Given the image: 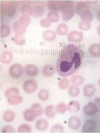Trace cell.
<instances>
[{
	"label": "cell",
	"instance_id": "obj_1",
	"mask_svg": "<svg viewBox=\"0 0 100 133\" xmlns=\"http://www.w3.org/2000/svg\"><path fill=\"white\" fill-rule=\"evenodd\" d=\"M82 52L73 44H68L62 49L57 60V71L61 76L71 75L80 68L81 64Z\"/></svg>",
	"mask_w": 100,
	"mask_h": 133
},
{
	"label": "cell",
	"instance_id": "obj_2",
	"mask_svg": "<svg viewBox=\"0 0 100 133\" xmlns=\"http://www.w3.org/2000/svg\"><path fill=\"white\" fill-rule=\"evenodd\" d=\"M22 88L23 90L26 94H33L38 89L37 83L35 80L29 78L24 81Z\"/></svg>",
	"mask_w": 100,
	"mask_h": 133
},
{
	"label": "cell",
	"instance_id": "obj_3",
	"mask_svg": "<svg viewBox=\"0 0 100 133\" xmlns=\"http://www.w3.org/2000/svg\"><path fill=\"white\" fill-rule=\"evenodd\" d=\"M23 72L22 66L20 64L16 63L11 65L9 67V72L12 78L17 79L21 77Z\"/></svg>",
	"mask_w": 100,
	"mask_h": 133
},
{
	"label": "cell",
	"instance_id": "obj_4",
	"mask_svg": "<svg viewBox=\"0 0 100 133\" xmlns=\"http://www.w3.org/2000/svg\"><path fill=\"white\" fill-rule=\"evenodd\" d=\"M40 116L37 111L31 107L30 108L25 110L23 113L24 119L28 122H34Z\"/></svg>",
	"mask_w": 100,
	"mask_h": 133
},
{
	"label": "cell",
	"instance_id": "obj_5",
	"mask_svg": "<svg viewBox=\"0 0 100 133\" xmlns=\"http://www.w3.org/2000/svg\"><path fill=\"white\" fill-rule=\"evenodd\" d=\"M97 128V124L95 121L89 119L84 123L83 126L82 132L85 133L96 132Z\"/></svg>",
	"mask_w": 100,
	"mask_h": 133
},
{
	"label": "cell",
	"instance_id": "obj_6",
	"mask_svg": "<svg viewBox=\"0 0 100 133\" xmlns=\"http://www.w3.org/2000/svg\"><path fill=\"white\" fill-rule=\"evenodd\" d=\"M83 112L86 116H93L98 113V109L94 103L90 102L84 106Z\"/></svg>",
	"mask_w": 100,
	"mask_h": 133
},
{
	"label": "cell",
	"instance_id": "obj_7",
	"mask_svg": "<svg viewBox=\"0 0 100 133\" xmlns=\"http://www.w3.org/2000/svg\"><path fill=\"white\" fill-rule=\"evenodd\" d=\"M24 71L26 75L29 77H34L38 75L39 72L38 68L32 64L26 65Z\"/></svg>",
	"mask_w": 100,
	"mask_h": 133
},
{
	"label": "cell",
	"instance_id": "obj_8",
	"mask_svg": "<svg viewBox=\"0 0 100 133\" xmlns=\"http://www.w3.org/2000/svg\"><path fill=\"white\" fill-rule=\"evenodd\" d=\"M56 72V69L55 66L51 64H48L43 66L41 72L44 77L50 78L54 75Z\"/></svg>",
	"mask_w": 100,
	"mask_h": 133
},
{
	"label": "cell",
	"instance_id": "obj_9",
	"mask_svg": "<svg viewBox=\"0 0 100 133\" xmlns=\"http://www.w3.org/2000/svg\"><path fill=\"white\" fill-rule=\"evenodd\" d=\"M48 122L44 118H39L35 123L36 129L39 131H45L48 128Z\"/></svg>",
	"mask_w": 100,
	"mask_h": 133
},
{
	"label": "cell",
	"instance_id": "obj_10",
	"mask_svg": "<svg viewBox=\"0 0 100 133\" xmlns=\"http://www.w3.org/2000/svg\"><path fill=\"white\" fill-rule=\"evenodd\" d=\"M80 125V122L78 118L75 117H71L68 120V126L72 130L78 129Z\"/></svg>",
	"mask_w": 100,
	"mask_h": 133
},
{
	"label": "cell",
	"instance_id": "obj_11",
	"mask_svg": "<svg viewBox=\"0 0 100 133\" xmlns=\"http://www.w3.org/2000/svg\"><path fill=\"white\" fill-rule=\"evenodd\" d=\"M96 92V87L92 84H86L83 88V94L85 96H92Z\"/></svg>",
	"mask_w": 100,
	"mask_h": 133
},
{
	"label": "cell",
	"instance_id": "obj_12",
	"mask_svg": "<svg viewBox=\"0 0 100 133\" xmlns=\"http://www.w3.org/2000/svg\"><path fill=\"white\" fill-rule=\"evenodd\" d=\"M15 117V115L14 112L11 110L6 111L3 114L4 120L8 123H11L13 122Z\"/></svg>",
	"mask_w": 100,
	"mask_h": 133
},
{
	"label": "cell",
	"instance_id": "obj_13",
	"mask_svg": "<svg viewBox=\"0 0 100 133\" xmlns=\"http://www.w3.org/2000/svg\"><path fill=\"white\" fill-rule=\"evenodd\" d=\"M80 108V105L79 103L75 101H72L69 103L68 109L72 113H75L78 112Z\"/></svg>",
	"mask_w": 100,
	"mask_h": 133
},
{
	"label": "cell",
	"instance_id": "obj_14",
	"mask_svg": "<svg viewBox=\"0 0 100 133\" xmlns=\"http://www.w3.org/2000/svg\"><path fill=\"white\" fill-rule=\"evenodd\" d=\"M45 114L49 118H53L56 115V110L53 106L50 105L46 107L45 109Z\"/></svg>",
	"mask_w": 100,
	"mask_h": 133
},
{
	"label": "cell",
	"instance_id": "obj_15",
	"mask_svg": "<svg viewBox=\"0 0 100 133\" xmlns=\"http://www.w3.org/2000/svg\"><path fill=\"white\" fill-rule=\"evenodd\" d=\"M49 93L47 90L42 89L39 91L38 94L39 99L42 101L45 102L47 101L49 98Z\"/></svg>",
	"mask_w": 100,
	"mask_h": 133
},
{
	"label": "cell",
	"instance_id": "obj_16",
	"mask_svg": "<svg viewBox=\"0 0 100 133\" xmlns=\"http://www.w3.org/2000/svg\"><path fill=\"white\" fill-rule=\"evenodd\" d=\"M32 131L31 126L27 124H23L18 127V131L19 133H31Z\"/></svg>",
	"mask_w": 100,
	"mask_h": 133
},
{
	"label": "cell",
	"instance_id": "obj_17",
	"mask_svg": "<svg viewBox=\"0 0 100 133\" xmlns=\"http://www.w3.org/2000/svg\"><path fill=\"white\" fill-rule=\"evenodd\" d=\"M22 101V99L20 96H13L10 98L8 99V102L11 105H17L20 104Z\"/></svg>",
	"mask_w": 100,
	"mask_h": 133
},
{
	"label": "cell",
	"instance_id": "obj_18",
	"mask_svg": "<svg viewBox=\"0 0 100 133\" xmlns=\"http://www.w3.org/2000/svg\"><path fill=\"white\" fill-rule=\"evenodd\" d=\"M19 94V90L16 88H11L6 91L5 92V96L7 98L12 96H16Z\"/></svg>",
	"mask_w": 100,
	"mask_h": 133
},
{
	"label": "cell",
	"instance_id": "obj_19",
	"mask_svg": "<svg viewBox=\"0 0 100 133\" xmlns=\"http://www.w3.org/2000/svg\"><path fill=\"white\" fill-rule=\"evenodd\" d=\"M64 131V128L61 125L55 124L51 127L50 132L51 133H62Z\"/></svg>",
	"mask_w": 100,
	"mask_h": 133
},
{
	"label": "cell",
	"instance_id": "obj_20",
	"mask_svg": "<svg viewBox=\"0 0 100 133\" xmlns=\"http://www.w3.org/2000/svg\"><path fill=\"white\" fill-rule=\"evenodd\" d=\"M67 106L64 104L60 103L58 104L56 106L55 110L56 113H63L65 112L67 109Z\"/></svg>",
	"mask_w": 100,
	"mask_h": 133
},
{
	"label": "cell",
	"instance_id": "obj_21",
	"mask_svg": "<svg viewBox=\"0 0 100 133\" xmlns=\"http://www.w3.org/2000/svg\"><path fill=\"white\" fill-rule=\"evenodd\" d=\"M69 95L72 97H76L79 94V89L76 86L70 87L69 89Z\"/></svg>",
	"mask_w": 100,
	"mask_h": 133
},
{
	"label": "cell",
	"instance_id": "obj_22",
	"mask_svg": "<svg viewBox=\"0 0 100 133\" xmlns=\"http://www.w3.org/2000/svg\"><path fill=\"white\" fill-rule=\"evenodd\" d=\"M15 129L13 126L7 125L2 128V133H14L15 132Z\"/></svg>",
	"mask_w": 100,
	"mask_h": 133
},
{
	"label": "cell",
	"instance_id": "obj_23",
	"mask_svg": "<svg viewBox=\"0 0 100 133\" xmlns=\"http://www.w3.org/2000/svg\"><path fill=\"white\" fill-rule=\"evenodd\" d=\"M83 81L82 77L79 76H75L72 79V83L75 84H81L83 83Z\"/></svg>",
	"mask_w": 100,
	"mask_h": 133
},
{
	"label": "cell",
	"instance_id": "obj_24",
	"mask_svg": "<svg viewBox=\"0 0 100 133\" xmlns=\"http://www.w3.org/2000/svg\"><path fill=\"white\" fill-rule=\"evenodd\" d=\"M31 107L36 110L40 116L42 114V108L40 104L37 103L34 104L31 106Z\"/></svg>",
	"mask_w": 100,
	"mask_h": 133
},
{
	"label": "cell",
	"instance_id": "obj_25",
	"mask_svg": "<svg viewBox=\"0 0 100 133\" xmlns=\"http://www.w3.org/2000/svg\"><path fill=\"white\" fill-rule=\"evenodd\" d=\"M69 82L67 79H62L60 81L59 83V86L62 89H65L69 86Z\"/></svg>",
	"mask_w": 100,
	"mask_h": 133
},
{
	"label": "cell",
	"instance_id": "obj_26",
	"mask_svg": "<svg viewBox=\"0 0 100 133\" xmlns=\"http://www.w3.org/2000/svg\"><path fill=\"white\" fill-rule=\"evenodd\" d=\"M94 103L96 104L98 109V113L100 114V97H97L94 100Z\"/></svg>",
	"mask_w": 100,
	"mask_h": 133
},
{
	"label": "cell",
	"instance_id": "obj_27",
	"mask_svg": "<svg viewBox=\"0 0 100 133\" xmlns=\"http://www.w3.org/2000/svg\"><path fill=\"white\" fill-rule=\"evenodd\" d=\"M99 84L100 86V78L99 79Z\"/></svg>",
	"mask_w": 100,
	"mask_h": 133
}]
</instances>
